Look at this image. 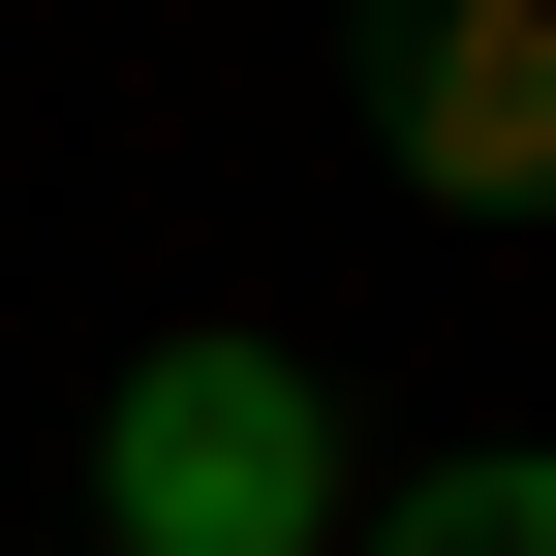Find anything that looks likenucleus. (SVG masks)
<instances>
[{"label":"nucleus","instance_id":"7ed1b4c3","mask_svg":"<svg viewBox=\"0 0 556 556\" xmlns=\"http://www.w3.org/2000/svg\"><path fill=\"white\" fill-rule=\"evenodd\" d=\"M340 556H556V433H464V464H402Z\"/></svg>","mask_w":556,"mask_h":556},{"label":"nucleus","instance_id":"f03ea898","mask_svg":"<svg viewBox=\"0 0 556 556\" xmlns=\"http://www.w3.org/2000/svg\"><path fill=\"white\" fill-rule=\"evenodd\" d=\"M371 155L433 217H556V0H371Z\"/></svg>","mask_w":556,"mask_h":556},{"label":"nucleus","instance_id":"f257e3e1","mask_svg":"<svg viewBox=\"0 0 556 556\" xmlns=\"http://www.w3.org/2000/svg\"><path fill=\"white\" fill-rule=\"evenodd\" d=\"M340 495H371V433H340L309 340H155L93 402V526L124 556H340Z\"/></svg>","mask_w":556,"mask_h":556}]
</instances>
